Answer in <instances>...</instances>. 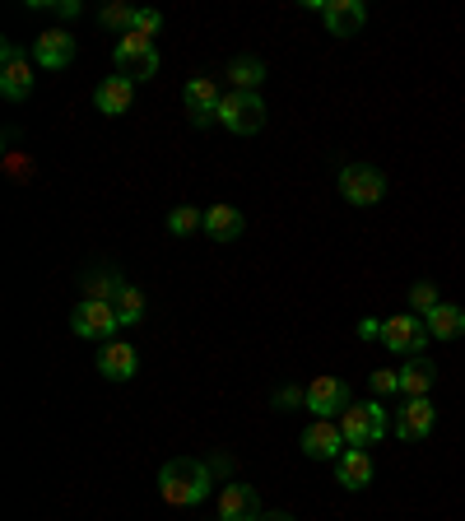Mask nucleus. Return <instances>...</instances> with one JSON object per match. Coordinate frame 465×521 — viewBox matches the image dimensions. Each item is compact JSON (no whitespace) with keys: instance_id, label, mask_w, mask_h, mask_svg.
I'll list each match as a JSON object with an SVG mask.
<instances>
[{"instance_id":"17","label":"nucleus","mask_w":465,"mask_h":521,"mask_svg":"<svg viewBox=\"0 0 465 521\" xmlns=\"http://www.w3.org/2000/svg\"><path fill=\"white\" fill-rule=\"evenodd\" d=\"M33 61H38L42 70H66L70 61H75V38H70V33H61V28L42 33V38L33 42Z\"/></svg>"},{"instance_id":"14","label":"nucleus","mask_w":465,"mask_h":521,"mask_svg":"<svg viewBox=\"0 0 465 521\" xmlns=\"http://www.w3.org/2000/svg\"><path fill=\"white\" fill-rule=\"evenodd\" d=\"M135 368H140V354L126 340H103V349H98V373L107 382H131Z\"/></svg>"},{"instance_id":"6","label":"nucleus","mask_w":465,"mask_h":521,"mask_svg":"<svg viewBox=\"0 0 465 521\" xmlns=\"http://www.w3.org/2000/svg\"><path fill=\"white\" fill-rule=\"evenodd\" d=\"M428 340H433V335H428L424 317H414V312H400V317L382 321V345L391 349V354H410V359H419Z\"/></svg>"},{"instance_id":"31","label":"nucleus","mask_w":465,"mask_h":521,"mask_svg":"<svg viewBox=\"0 0 465 521\" xmlns=\"http://www.w3.org/2000/svg\"><path fill=\"white\" fill-rule=\"evenodd\" d=\"M359 340H382V321H377V317H363V321H359Z\"/></svg>"},{"instance_id":"8","label":"nucleus","mask_w":465,"mask_h":521,"mask_svg":"<svg viewBox=\"0 0 465 521\" xmlns=\"http://www.w3.org/2000/svg\"><path fill=\"white\" fill-rule=\"evenodd\" d=\"M0 94L10 103H24L33 94V75H28L24 47L19 42H0Z\"/></svg>"},{"instance_id":"23","label":"nucleus","mask_w":465,"mask_h":521,"mask_svg":"<svg viewBox=\"0 0 465 521\" xmlns=\"http://www.w3.org/2000/svg\"><path fill=\"white\" fill-rule=\"evenodd\" d=\"M131 284H121L117 270H93L89 275V298H103V303H117L121 294H126Z\"/></svg>"},{"instance_id":"16","label":"nucleus","mask_w":465,"mask_h":521,"mask_svg":"<svg viewBox=\"0 0 465 521\" xmlns=\"http://www.w3.org/2000/svg\"><path fill=\"white\" fill-rule=\"evenodd\" d=\"M135 103V84L126 75H107L98 89H93V107L103 112V117H126Z\"/></svg>"},{"instance_id":"19","label":"nucleus","mask_w":465,"mask_h":521,"mask_svg":"<svg viewBox=\"0 0 465 521\" xmlns=\"http://www.w3.org/2000/svg\"><path fill=\"white\" fill-rule=\"evenodd\" d=\"M242 228H247V219H242L238 205H210V210H205V233H210L214 242L242 238Z\"/></svg>"},{"instance_id":"7","label":"nucleus","mask_w":465,"mask_h":521,"mask_svg":"<svg viewBox=\"0 0 465 521\" xmlns=\"http://www.w3.org/2000/svg\"><path fill=\"white\" fill-rule=\"evenodd\" d=\"M70 331L80 340H103V335H117L121 321H117V308L103 303V298H80L75 312H70Z\"/></svg>"},{"instance_id":"27","label":"nucleus","mask_w":465,"mask_h":521,"mask_svg":"<svg viewBox=\"0 0 465 521\" xmlns=\"http://www.w3.org/2000/svg\"><path fill=\"white\" fill-rule=\"evenodd\" d=\"M438 303H442V298H438V289H433V284H414V289H410V308H414V317H428V312H433V308H438Z\"/></svg>"},{"instance_id":"2","label":"nucleus","mask_w":465,"mask_h":521,"mask_svg":"<svg viewBox=\"0 0 465 521\" xmlns=\"http://www.w3.org/2000/svg\"><path fill=\"white\" fill-rule=\"evenodd\" d=\"M335 187H340V196H345L349 205L368 210V205H377L386 196V173L372 168V163H345L340 177H335Z\"/></svg>"},{"instance_id":"9","label":"nucleus","mask_w":465,"mask_h":521,"mask_svg":"<svg viewBox=\"0 0 465 521\" xmlns=\"http://www.w3.org/2000/svg\"><path fill=\"white\" fill-rule=\"evenodd\" d=\"M298 447H303V456H312V461H340L349 442H345V433H340L335 419H312V424L303 428Z\"/></svg>"},{"instance_id":"18","label":"nucleus","mask_w":465,"mask_h":521,"mask_svg":"<svg viewBox=\"0 0 465 521\" xmlns=\"http://www.w3.org/2000/svg\"><path fill=\"white\" fill-rule=\"evenodd\" d=\"M335 484L349 489V494L368 489V484H372V456L363 452V447H345V456L335 461Z\"/></svg>"},{"instance_id":"29","label":"nucleus","mask_w":465,"mask_h":521,"mask_svg":"<svg viewBox=\"0 0 465 521\" xmlns=\"http://www.w3.org/2000/svg\"><path fill=\"white\" fill-rule=\"evenodd\" d=\"M159 28H163V14H159V10H135L131 33H140V38H154Z\"/></svg>"},{"instance_id":"13","label":"nucleus","mask_w":465,"mask_h":521,"mask_svg":"<svg viewBox=\"0 0 465 521\" xmlns=\"http://www.w3.org/2000/svg\"><path fill=\"white\" fill-rule=\"evenodd\" d=\"M261 494L252 484H224L219 494V521H261Z\"/></svg>"},{"instance_id":"32","label":"nucleus","mask_w":465,"mask_h":521,"mask_svg":"<svg viewBox=\"0 0 465 521\" xmlns=\"http://www.w3.org/2000/svg\"><path fill=\"white\" fill-rule=\"evenodd\" d=\"M56 14H61V19H75V14H80V0H56Z\"/></svg>"},{"instance_id":"30","label":"nucleus","mask_w":465,"mask_h":521,"mask_svg":"<svg viewBox=\"0 0 465 521\" xmlns=\"http://www.w3.org/2000/svg\"><path fill=\"white\" fill-rule=\"evenodd\" d=\"M275 410H307V391L303 387H279L275 391Z\"/></svg>"},{"instance_id":"24","label":"nucleus","mask_w":465,"mask_h":521,"mask_svg":"<svg viewBox=\"0 0 465 521\" xmlns=\"http://www.w3.org/2000/svg\"><path fill=\"white\" fill-rule=\"evenodd\" d=\"M196 228H205V214H200L196 205H177V210L168 214V233H173V238H186V233H196Z\"/></svg>"},{"instance_id":"12","label":"nucleus","mask_w":465,"mask_h":521,"mask_svg":"<svg viewBox=\"0 0 465 521\" xmlns=\"http://www.w3.org/2000/svg\"><path fill=\"white\" fill-rule=\"evenodd\" d=\"M182 103H186V112H191V121H196V126H210V121L219 117V103H224V94H219V84H214V80L196 75V80H186Z\"/></svg>"},{"instance_id":"20","label":"nucleus","mask_w":465,"mask_h":521,"mask_svg":"<svg viewBox=\"0 0 465 521\" xmlns=\"http://www.w3.org/2000/svg\"><path fill=\"white\" fill-rule=\"evenodd\" d=\"M433 382H438V368H433L424 354L410 363H400V396H405V401H410V396H428Z\"/></svg>"},{"instance_id":"5","label":"nucleus","mask_w":465,"mask_h":521,"mask_svg":"<svg viewBox=\"0 0 465 521\" xmlns=\"http://www.w3.org/2000/svg\"><path fill=\"white\" fill-rule=\"evenodd\" d=\"M219 126H228L233 135H256L266 126V103L261 94H247V89H233L219 103Z\"/></svg>"},{"instance_id":"22","label":"nucleus","mask_w":465,"mask_h":521,"mask_svg":"<svg viewBox=\"0 0 465 521\" xmlns=\"http://www.w3.org/2000/svg\"><path fill=\"white\" fill-rule=\"evenodd\" d=\"M228 80H233V89L256 94V84L266 80V61H261V56H238V61L228 66Z\"/></svg>"},{"instance_id":"33","label":"nucleus","mask_w":465,"mask_h":521,"mask_svg":"<svg viewBox=\"0 0 465 521\" xmlns=\"http://www.w3.org/2000/svg\"><path fill=\"white\" fill-rule=\"evenodd\" d=\"M261 521H293V517H289V512H266Z\"/></svg>"},{"instance_id":"21","label":"nucleus","mask_w":465,"mask_h":521,"mask_svg":"<svg viewBox=\"0 0 465 521\" xmlns=\"http://www.w3.org/2000/svg\"><path fill=\"white\" fill-rule=\"evenodd\" d=\"M428 335L433 340H461L465 335V308H456V303H438V308L424 317Z\"/></svg>"},{"instance_id":"10","label":"nucleus","mask_w":465,"mask_h":521,"mask_svg":"<svg viewBox=\"0 0 465 521\" xmlns=\"http://www.w3.org/2000/svg\"><path fill=\"white\" fill-rule=\"evenodd\" d=\"M349 382H340V377H317L312 387H307V415L317 419H340L349 410Z\"/></svg>"},{"instance_id":"15","label":"nucleus","mask_w":465,"mask_h":521,"mask_svg":"<svg viewBox=\"0 0 465 521\" xmlns=\"http://www.w3.org/2000/svg\"><path fill=\"white\" fill-rule=\"evenodd\" d=\"M321 19H326V33L331 38H354L368 24V10H363V0H326Z\"/></svg>"},{"instance_id":"4","label":"nucleus","mask_w":465,"mask_h":521,"mask_svg":"<svg viewBox=\"0 0 465 521\" xmlns=\"http://www.w3.org/2000/svg\"><path fill=\"white\" fill-rule=\"evenodd\" d=\"M112 66H117V75H126V80H154L159 75V52H154V42L140 38V33H126V38L117 42V52H112Z\"/></svg>"},{"instance_id":"26","label":"nucleus","mask_w":465,"mask_h":521,"mask_svg":"<svg viewBox=\"0 0 465 521\" xmlns=\"http://www.w3.org/2000/svg\"><path fill=\"white\" fill-rule=\"evenodd\" d=\"M112 308H117L121 326H135V321H140V312H145V294H140V289H126V294H121Z\"/></svg>"},{"instance_id":"3","label":"nucleus","mask_w":465,"mask_h":521,"mask_svg":"<svg viewBox=\"0 0 465 521\" xmlns=\"http://www.w3.org/2000/svg\"><path fill=\"white\" fill-rule=\"evenodd\" d=\"M340 433H345L349 447H372L377 438L391 433V419H386L382 401H368V405H349L340 415Z\"/></svg>"},{"instance_id":"11","label":"nucleus","mask_w":465,"mask_h":521,"mask_svg":"<svg viewBox=\"0 0 465 521\" xmlns=\"http://www.w3.org/2000/svg\"><path fill=\"white\" fill-rule=\"evenodd\" d=\"M438 424V405L428 401V396H410V401L400 405V419H396V433L405 442H424Z\"/></svg>"},{"instance_id":"28","label":"nucleus","mask_w":465,"mask_h":521,"mask_svg":"<svg viewBox=\"0 0 465 521\" xmlns=\"http://www.w3.org/2000/svg\"><path fill=\"white\" fill-rule=\"evenodd\" d=\"M368 387H372V396H400V373L377 368V373H368Z\"/></svg>"},{"instance_id":"25","label":"nucleus","mask_w":465,"mask_h":521,"mask_svg":"<svg viewBox=\"0 0 465 521\" xmlns=\"http://www.w3.org/2000/svg\"><path fill=\"white\" fill-rule=\"evenodd\" d=\"M98 24L112 28V33H121V38H126V33H131V24H135V10H131V5H103Z\"/></svg>"},{"instance_id":"1","label":"nucleus","mask_w":465,"mask_h":521,"mask_svg":"<svg viewBox=\"0 0 465 521\" xmlns=\"http://www.w3.org/2000/svg\"><path fill=\"white\" fill-rule=\"evenodd\" d=\"M214 489V470L196 456H173L168 466L159 470V494L168 508H196L205 503Z\"/></svg>"}]
</instances>
